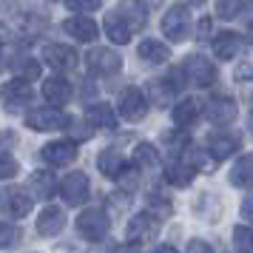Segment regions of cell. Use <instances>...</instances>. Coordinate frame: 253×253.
<instances>
[{
	"instance_id": "obj_1",
	"label": "cell",
	"mask_w": 253,
	"mask_h": 253,
	"mask_svg": "<svg viewBox=\"0 0 253 253\" xmlns=\"http://www.w3.org/2000/svg\"><path fill=\"white\" fill-rule=\"evenodd\" d=\"M108 228H111V222H108V213L103 208H85L77 216V230L88 242H103L108 236Z\"/></svg>"
},
{
	"instance_id": "obj_2",
	"label": "cell",
	"mask_w": 253,
	"mask_h": 253,
	"mask_svg": "<svg viewBox=\"0 0 253 253\" xmlns=\"http://www.w3.org/2000/svg\"><path fill=\"white\" fill-rule=\"evenodd\" d=\"M162 35L168 37L171 43L188 40V35H191V14H188L185 6H173V9L165 12V17H162Z\"/></svg>"
},
{
	"instance_id": "obj_3",
	"label": "cell",
	"mask_w": 253,
	"mask_h": 253,
	"mask_svg": "<svg viewBox=\"0 0 253 253\" xmlns=\"http://www.w3.org/2000/svg\"><path fill=\"white\" fill-rule=\"evenodd\" d=\"M182 71H185V77L194 83V85H199V88L216 83V66H213L205 54H191V57H185Z\"/></svg>"
},
{
	"instance_id": "obj_4",
	"label": "cell",
	"mask_w": 253,
	"mask_h": 253,
	"mask_svg": "<svg viewBox=\"0 0 253 253\" xmlns=\"http://www.w3.org/2000/svg\"><path fill=\"white\" fill-rule=\"evenodd\" d=\"M60 194H63V199H66V205L77 208L83 205L85 199H88V194H91V185H88V176L83 171H71L63 182H60Z\"/></svg>"
},
{
	"instance_id": "obj_5",
	"label": "cell",
	"mask_w": 253,
	"mask_h": 253,
	"mask_svg": "<svg viewBox=\"0 0 253 253\" xmlns=\"http://www.w3.org/2000/svg\"><path fill=\"white\" fill-rule=\"evenodd\" d=\"M26 126L32 131H63L66 126H71V120L57 108H40V111H29Z\"/></svg>"
},
{
	"instance_id": "obj_6",
	"label": "cell",
	"mask_w": 253,
	"mask_h": 253,
	"mask_svg": "<svg viewBox=\"0 0 253 253\" xmlns=\"http://www.w3.org/2000/svg\"><path fill=\"white\" fill-rule=\"evenodd\" d=\"M0 211L6 216L23 219L32 211V196L26 194L23 188H6V191H0Z\"/></svg>"
},
{
	"instance_id": "obj_7",
	"label": "cell",
	"mask_w": 253,
	"mask_h": 253,
	"mask_svg": "<svg viewBox=\"0 0 253 253\" xmlns=\"http://www.w3.org/2000/svg\"><path fill=\"white\" fill-rule=\"evenodd\" d=\"M148 114V97L139 88H126L120 94V117H126L128 123H139Z\"/></svg>"
},
{
	"instance_id": "obj_8",
	"label": "cell",
	"mask_w": 253,
	"mask_h": 253,
	"mask_svg": "<svg viewBox=\"0 0 253 253\" xmlns=\"http://www.w3.org/2000/svg\"><path fill=\"white\" fill-rule=\"evenodd\" d=\"M32 85L23 80V77H17V80L6 83V88H3V103L9 111H23L26 105L32 103Z\"/></svg>"
},
{
	"instance_id": "obj_9",
	"label": "cell",
	"mask_w": 253,
	"mask_h": 253,
	"mask_svg": "<svg viewBox=\"0 0 253 253\" xmlns=\"http://www.w3.org/2000/svg\"><path fill=\"white\" fill-rule=\"evenodd\" d=\"M85 60H88V69L97 71V74H117L123 69V57L114 48H91Z\"/></svg>"
},
{
	"instance_id": "obj_10",
	"label": "cell",
	"mask_w": 253,
	"mask_h": 253,
	"mask_svg": "<svg viewBox=\"0 0 253 253\" xmlns=\"http://www.w3.org/2000/svg\"><path fill=\"white\" fill-rule=\"evenodd\" d=\"M40 157L48 165H69L77 160V142L74 139H57V142H48L46 148L40 151Z\"/></svg>"
},
{
	"instance_id": "obj_11",
	"label": "cell",
	"mask_w": 253,
	"mask_h": 253,
	"mask_svg": "<svg viewBox=\"0 0 253 253\" xmlns=\"http://www.w3.org/2000/svg\"><path fill=\"white\" fill-rule=\"evenodd\" d=\"M43 60H46V66H51L54 71H71L77 66L74 48L60 46V43H48V46L43 48Z\"/></svg>"
},
{
	"instance_id": "obj_12",
	"label": "cell",
	"mask_w": 253,
	"mask_h": 253,
	"mask_svg": "<svg viewBox=\"0 0 253 253\" xmlns=\"http://www.w3.org/2000/svg\"><path fill=\"white\" fill-rule=\"evenodd\" d=\"M154 233H157V219H154V213H137V216L128 222V230H126V236L131 245H142V242L154 239Z\"/></svg>"
},
{
	"instance_id": "obj_13",
	"label": "cell",
	"mask_w": 253,
	"mask_h": 253,
	"mask_svg": "<svg viewBox=\"0 0 253 253\" xmlns=\"http://www.w3.org/2000/svg\"><path fill=\"white\" fill-rule=\"evenodd\" d=\"M242 145L239 134H228V131H216V134H211L208 137V151H211V157L213 160H228L230 154H236Z\"/></svg>"
},
{
	"instance_id": "obj_14",
	"label": "cell",
	"mask_w": 253,
	"mask_h": 253,
	"mask_svg": "<svg viewBox=\"0 0 253 253\" xmlns=\"http://www.w3.org/2000/svg\"><path fill=\"white\" fill-rule=\"evenodd\" d=\"M205 117L211 123H216V126H228V123L236 120V100H230V97H213V100H208Z\"/></svg>"
},
{
	"instance_id": "obj_15",
	"label": "cell",
	"mask_w": 253,
	"mask_h": 253,
	"mask_svg": "<svg viewBox=\"0 0 253 253\" xmlns=\"http://www.w3.org/2000/svg\"><path fill=\"white\" fill-rule=\"evenodd\" d=\"M63 32L71 35L74 40H80V43H94L97 35H100V29L94 23L91 17H85V14H77V17H69L66 23H63Z\"/></svg>"
},
{
	"instance_id": "obj_16",
	"label": "cell",
	"mask_w": 253,
	"mask_h": 253,
	"mask_svg": "<svg viewBox=\"0 0 253 253\" xmlns=\"http://www.w3.org/2000/svg\"><path fill=\"white\" fill-rule=\"evenodd\" d=\"M117 14H120L134 32H137V29H145V23H148V6H145L142 0H120Z\"/></svg>"
},
{
	"instance_id": "obj_17",
	"label": "cell",
	"mask_w": 253,
	"mask_h": 253,
	"mask_svg": "<svg viewBox=\"0 0 253 253\" xmlns=\"http://www.w3.org/2000/svg\"><path fill=\"white\" fill-rule=\"evenodd\" d=\"M66 228V213L63 208H43L40 216H37V233L40 236H57L60 230Z\"/></svg>"
},
{
	"instance_id": "obj_18",
	"label": "cell",
	"mask_w": 253,
	"mask_h": 253,
	"mask_svg": "<svg viewBox=\"0 0 253 253\" xmlns=\"http://www.w3.org/2000/svg\"><path fill=\"white\" fill-rule=\"evenodd\" d=\"M43 97H46V103L54 105V108L66 105L71 100V83L63 80V77H48V80L43 83Z\"/></svg>"
},
{
	"instance_id": "obj_19",
	"label": "cell",
	"mask_w": 253,
	"mask_h": 253,
	"mask_svg": "<svg viewBox=\"0 0 253 253\" xmlns=\"http://www.w3.org/2000/svg\"><path fill=\"white\" fill-rule=\"evenodd\" d=\"M194 176H196V168L185 160H173V162L165 165V179H168L173 188H188V185L194 182Z\"/></svg>"
},
{
	"instance_id": "obj_20",
	"label": "cell",
	"mask_w": 253,
	"mask_h": 253,
	"mask_svg": "<svg viewBox=\"0 0 253 253\" xmlns=\"http://www.w3.org/2000/svg\"><path fill=\"white\" fill-rule=\"evenodd\" d=\"M242 40L236 32H222V35H216L213 37V54H216L219 60H230V57H236L239 54V48H242Z\"/></svg>"
},
{
	"instance_id": "obj_21",
	"label": "cell",
	"mask_w": 253,
	"mask_h": 253,
	"mask_svg": "<svg viewBox=\"0 0 253 253\" xmlns=\"http://www.w3.org/2000/svg\"><path fill=\"white\" fill-rule=\"evenodd\" d=\"M97 168H100V173H103V176H108V179H117V176H120V173L128 168V162L120 157V151L108 148V151H103V154L97 157Z\"/></svg>"
},
{
	"instance_id": "obj_22",
	"label": "cell",
	"mask_w": 253,
	"mask_h": 253,
	"mask_svg": "<svg viewBox=\"0 0 253 253\" xmlns=\"http://www.w3.org/2000/svg\"><path fill=\"white\" fill-rule=\"evenodd\" d=\"M85 120L91 123V128H105V131H111V128H117L114 108H111L108 103L88 105V111H85Z\"/></svg>"
},
{
	"instance_id": "obj_23",
	"label": "cell",
	"mask_w": 253,
	"mask_h": 253,
	"mask_svg": "<svg viewBox=\"0 0 253 253\" xmlns=\"http://www.w3.org/2000/svg\"><path fill=\"white\" fill-rule=\"evenodd\" d=\"M137 54L145 63H151V66H160V63H165V60L171 57V48L165 46V43H160V40H142L139 43V48H137Z\"/></svg>"
},
{
	"instance_id": "obj_24",
	"label": "cell",
	"mask_w": 253,
	"mask_h": 253,
	"mask_svg": "<svg viewBox=\"0 0 253 253\" xmlns=\"http://www.w3.org/2000/svg\"><path fill=\"white\" fill-rule=\"evenodd\" d=\"M131 26L120 17L117 12H111L108 17H105V35L111 37V43H117V46H126L128 40H131Z\"/></svg>"
},
{
	"instance_id": "obj_25",
	"label": "cell",
	"mask_w": 253,
	"mask_h": 253,
	"mask_svg": "<svg viewBox=\"0 0 253 253\" xmlns=\"http://www.w3.org/2000/svg\"><path fill=\"white\" fill-rule=\"evenodd\" d=\"M230 185L233 188H253V154L242 157L230 168Z\"/></svg>"
},
{
	"instance_id": "obj_26",
	"label": "cell",
	"mask_w": 253,
	"mask_h": 253,
	"mask_svg": "<svg viewBox=\"0 0 253 253\" xmlns=\"http://www.w3.org/2000/svg\"><path fill=\"white\" fill-rule=\"evenodd\" d=\"M29 185H32L35 196H40V199H51V196L60 191L57 179H54L48 171H35V173H32V179H29Z\"/></svg>"
},
{
	"instance_id": "obj_27",
	"label": "cell",
	"mask_w": 253,
	"mask_h": 253,
	"mask_svg": "<svg viewBox=\"0 0 253 253\" xmlns=\"http://www.w3.org/2000/svg\"><path fill=\"white\" fill-rule=\"evenodd\" d=\"M199 120V103L196 100H182V103L173 108V123L176 128H191Z\"/></svg>"
},
{
	"instance_id": "obj_28",
	"label": "cell",
	"mask_w": 253,
	"mask_h": 253,
	"mask_svg": "<svg viewBox=\"0 0 253 253\" xmlns=\"http://www.w3.org/2000/svg\"><path fill=\"white\" fill-rule=\"evenodd\" d=\"M134 162L142 165V168H157L160 165V151L154 148L151 142H139L134 148Z\"/></svg>"
},
{
	"instance_id": "obj_29",
	"label": "cell",
	"mask_w": 253,
	"mask_h": 253,
	"mask_svg": "<svg viewBox=\"0 0 253 253\" xmlns=\"http://www.w3.org/2000/svg\"><path fill=\"white\" fill-rule=\"evenodd\" d=\"M233 248L239 253H253V228L236 225V228H233Z\"/></svg>"
},
{
	"instance_id": "obj_30",
	"label": "cell",
	"mask_w": 253,
	"mask_h": 253,
	"mask_svg": "<svg viewBox=\"0 0 253 253\" xmlns=\"http://www.w3.org/2000/svg\"><path fill=\"white\" fill-rule=\"evenodd\" d=\"M242 6H245V0H216V14L222 20H230L242 12Z\"/></svg>"
},
{
	"instance_id": "obj_31",
	"label": "cell",
	"mask_w": 253,
	"mask_h": 253,
	"mask_svg": "<svg viewBox=\"0 0 253 253\" xmlns=\"http://www.w3.org/2000/svg\"><path fill=\"white\" fill-rule=\"evenodd\" d=\"M17 171H20L17 160L9 151H0V179H12V176H17Z\"/></svg>"
},
{
	"instance_id": "obj_32",
	"label": "cell",
	"mask_w": 253,
	"mask_h": 253,
	"mask_svg": "<svg viewBox=\"0 0 253 253\" xmlns=\"http://www.w3.org/2000/svg\"><path fill=\"white\" fill-rule=\"evenodd\" d=\"M17 242H20V230L9 222H0V248H14Z\"/></svg>"
},
{
	"instance_id": "obj_33",
	"label": "cell",
	"mask_w": 253,
	"mask_h": 253,
	"mask_svg": "<svg viewBox=\"0 0 253 253\" xmlns=\"http://www.w3.org/2000/svg\"><path fill=\"white\" fill-rule=\"evenodd\" d=\"M63 3L77 14H91V12H97V9L103 6V0H63Z\"/></svg>"
},
{
	"instance_id": "obj_34",
	"label": "cell",
	"mask_w": 253,
	"mask_h": 253,
	"mask_svg": "<svg viewBox=\"0 0 253 253\" xmlns=\"http://www.w3.org/2000/svg\"><path fill=\"white\" fill-rule=\"evenodd\" d=\"M162 139H165V148H171L173 154H179V151L188 148V137H185V134H179V131H168Z\"/></svg>"
},
{
	"instance_id": "obj_35",
	"label": "cell",
	"mask_w": 253,
	"mask_h": 253,
	"mask_svg": "<svg viewBox=\"0 0 253 253\" xmlns=\"http://www.w3.org/2000/svg\"><path fill=\"white\" fill-rule=\"evenodd\" d=\"M14 69L20 71V77H23V80H32V77H37V74H40V66H37L35 60H26V57L14 60Z\"/></svg>"
},
{
	"instance_id": "obj_36",
	"label": "cell",
	"mask_w": 253,
	"mask_h": 253,
	"mask_svg": "<svg viewBox=\"0 0 253 253\" xmlns=\"http://www.w3.org/2000/svg\"><path fill=\"white\" fill-rule=\"evenodd\" d=\"M137 168H134V165H128L126 171L120 173V176H117V182H120V188H123V191H134V188H137Z\"/></svg>"
},
{
	"instance_id": "obj_37",
	"label": "cell",
	"mask_w": 253,
	"mask_h": 253,
	"mask_svg": "<svg viewBox=\"0 0 253 253\" xmlns=\"http://www.w3.org/2000/svg\"><path fill=\"white\" fill-rule=\"evenodd\" d=\"M151 213H160L162 219L171 216V213H173V211H171V202H168V199H157V196H154V199H151Z\"/></svg>"
},
{
	"instance_id": "obj_38",
	"label": "cell",
	"mask_w": 253,
	"mask_h": 253,
	"mask_svg": "<svg viewBox=\"0 0 253 253\" xmlns=\"http://www.w3.org/2000/svg\"><path fill=\"white\" fill-rule=\"evenodd\" d=\"M185 253H213V248H211L205 239H191L188 248H185Z\"/></svg>"
},
{
	"instance_id": "obj_39",
	"label": "cell",
	"mask_w": 253,
	"mask_h": 253,
	"mask_svg": "<svg viewBox=\"0 0 253 253\" xmlns=\"http://www.w3.org/2000/svg\"><path fill=\"white\" fill-rule=\"evenodd\" d=\"M233 77H236L239 83L253 80V63H248V60H245V63H239V66H236V74H233Z\"/></svg>"
},
{
	"instance_id": "obj_40",
	"label": "cell",
	"mask_w": 253,
	"mask_h": 253,
	"mask_svg": "<svg viewBox=\"0 0 253 253\" xmlns=\"http://www.w3.org/2000/svg\"><path fill=\"white\" fill-rule=\"evenodd\" d=\"M239 213H242V219H245V222H253V199H245V202H242Z\"/></svg>"
},
{
	"instance_id": "obj_41",
	"label": "cell",
	"mask_w": 253,
	"mask_h": 253,
	"mask_svg": "<svg viewBox=\"0 0 253 253\" xmlns=\"http://www.w3.org/2000/svg\"><path fill=\"white\" fill-rule=\"evenodd\" d=\"M151 253H179L176 248H171V245H160V248H154Z\"/></svg>"
},
{
	"instance_id": "obj_42",
	"label": "cell",
	"mask_w": 253,
	"mask_h": 253,
	"mask_svg": "<svg viewBox=\"0 0 253 253\" xmlns=\"http://www.w3.org/2000/svg\"><path fill=\"white\" fill-rule=\"evenodd\" d=\"M208 32H211V20H199V35H208Z\"/></svg>"
},
{
	"instance_id": "obj_43",
	"label": "cell",
	"mask_w": 253,
	"mask_h": 253,
	"mask_svg": "<svg viewBox=\"0 0 253 253\" xmlns=\"http://www.w3.org/2000/svg\"><path fill=\"white\" fill-rule=\"evenodd\" d=\"M9 37H12V35H9V29H6V26L0 23V46H3V43H6Z\"/></svg>"
},
{
	"instance_id": "obj_44",
	"label": "cell",
	"mask_w": 253,
	"mask_h": 253,
	"mask_svg": "<svg viewBox=\"0 0 253 253\" xmlns=\"http://www.w3.org/2000/svg\"><path fill=\"white\" fill-rule=\"evenodd\" d=\"M111 253H137L134 248H117V251H111Z\"/></svg>"
},
{
	"instance_id": "obj_45",
	"label": "cell",
	"mask_w": 253,
	"mask_h": 253,
	"mask_svg": "<svg viewBox=\"0 0 253 253\" xmlns=\"http://www.w3.org/2000/svg\"><path fill=\"white\" fill-rule=\"evenodd\" d=\"M188 3H191V6H202V3H205V0H188Z\"/></svg>"
},
{
	"instance_id": "obj_46",
	"label": "cell",
	"mask_w": 253,
	"mask_h": 253,
	"mask_svg": "<svg viewBox=\"0 0 253 253\" xmlns=\"http://www.w3.org/2000/svg\"><path fill=\"white\" fill-rule=\"evenodd\" d=\"M248 108H251V114H253V94H251V100H248Z\"/></svg>"
},
{
	"instance_id": "obj_47",
	"label": "cell",
	"mask_w": 253,
	"mask_h": 253,
	"mask_svg": "<svg viewBox=\"0 0 253 253\" xmlns=\"http://www.w3.org/2000/svg\"><path fill=\"white\" fill-rule=\"evenodd\" d=\"M48 3H54V0H48Z\"/></svg>"
},
{
	"instance_id": "obj_48",
	"label": "cell",
	"mask_w": 253,
	"mask_h": 253,
	"mask_svg": "<svg viewBox=\"0 0 253 253\" xmlns=\"http://www.w3.org/2000/svg\"><path fill=\"white\" fill-rule=\"evenodd\" d=\"M251 40H253V35H251Z\"/></svg>"
}]
</instances>
